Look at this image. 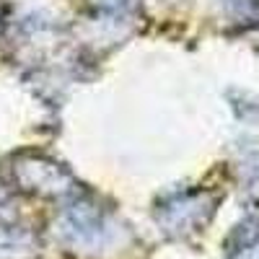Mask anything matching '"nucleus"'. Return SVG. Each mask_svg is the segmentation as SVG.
Masks as SVG:
<instances>
[{
	"label": "nucleus",
	"mask_w": 259,
	"mask_h": 259,
	"mask_svg": "<svg viewBox=\"0 0 259 259\" xmlns=\"http://www.w3.org/2000/svg\"><path fill=\"white\" fill-rule=\"evenodd\" d=\"M239 259H259V246H256L254 251H249V254H244V256H239Z\"/></svg>",
	"instance_id": "7ed1b4c3"
},
{
	"label": "nucleus",
	"mask_w": 259,
	"mask_h": 259,
	"mask_svg": "<svg viewBox=\"0 0 259 259\" xmlns=\"http://www.w3.org/2000/svg\"><path fill=\"white\" fill-rule=\"evenodd\" d=\"M212 215V200L207 194H184L166 207V226L171 231H194Z\"/></svg>",
	"instance_id": "f03ea898"
},
{
	"label": "nucleus",
	"mask_w": 259,
	"mask_h": 259,
	"mask_svg": "<svg viewBox=\"0 0 259 259\" xmlns=\"http://www.w3.org/2000/svg\"><path fill=\"white\" fill-rule=\"evenodd\" d=\"M16 177L31 192L39 194H62L68 192L73 179L60 163L41 158V156H26L16 163Z\"/></svg>",
	"instance_id": "f257e3e1"
}]
</instances>
